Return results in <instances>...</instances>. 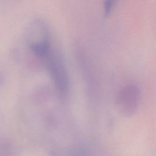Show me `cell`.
Returning <instances> with one entry per match:
<instances>
[{
    "mask_svg": "<svg viewBox=\"0 0 156 156\" xmlns=\"http://www.w3.org/2000/svg\"><path fill=\"white\" fill-rule=\"evenodd\" d=\"M43 60L45 61L47 69L57 90L61 94H66L69 83L67 71L62 57L52 48Z\"/></svg>",
    "mask_w": 156,
    "mask_h": 156,
    "instance_id": "cell-1",
    "label": "cell"
},
{
    "mask_svg": "<svg viewBox=\"0 0 156 156\" xmlns=\"http://www.w3.org/2000/svg\"><path fill=\"white\" fill-rule=\"evenodd\" d=\"M140 96V90L136 84L129 83L121 88L116 98V104L120 113L126 117L133 115L138 110Z\"/></svg>",
    "mask_w": 156,
    "mask_h": 156,
    "instance_id": "cell-2",
    "label": "cell"
},
{
    "mask_svg": "<svg viewBox=\"0 0 156 156\" xmlns=\"http://www.w3.org/2000/svg\"><path fill=\"white\" fill-rule=\"evenodd\" d=\"M116 0H104V12L105 15L110 13Z\"/></svg>",
    "mask_w": 156,
    "mask_h": 156,
    "instance_id": "cell-3",
    "label": "cell"
}]
</instances>
